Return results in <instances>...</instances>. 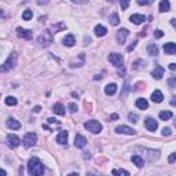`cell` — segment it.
I'll return each instance as SVG.
<instances>
[{
    "instance_id": "cell-40",
    "label": "cell",
    "mask_w": 176,
    "mask_h": 176,
    "mask_svg": "<svg viewBox=\"0 0 176 176\" xmlns=\"http://www.w3.org/2000/svg\"><path fill=\"white\" fill-rule=\"evenodd\" d=\"M47 121H48V124H59V121L57 118H54V117H50Z\"/></svg>"
},
{
    "instance_id": "cell-12",
    "label": "cell",
    "mask_w": 176,
    "mask_h": 176,
    "mask_svg": "<svg viewBox=\"0 0 176 176\" xmlns=\"http://www.w3.org/2000/svg\"><path fill=\"white\" fill-rule=\"evenodd\" d=\"M145 127L150 132H154V131H157V128H158V122L155 121L154 118H147L145 121Z\"/></svg>"
},
{
    "instance_id": "cell-53",
    "label": "cell",
    "mask_w": 176,
    "mask_h": 176,
    "mask_svg": "<svg viewBox=\"0 0 176 176\" xmlns=\"http://www.w3.org/2000/svg\"><path fill=\"white\" fill-rule=\"evenodd\" d=\"M175 127H176V120H175Z\"/></svg>"
},
{
    "instance_id": "cell-28",
    "label": "cell",
    "mask_w": 176,
    "mask_h": 176,
    "mask_svg": "<svg viewBox=\"0 0 176 176\" xmlns=\"http://www.w3.org/2000/svg\"><path fill=\"white\" fill-rule=\"evenodd\" d=\"M17 98H14V96H7L6 98V105H8V106H15L17 105Z\"/></svg>"
},
{
    "instance_id": "cell-7",
    "label": "cell",
    "mask_w": 176,
    "mask_h": 176,
    "mask_svg": "<svg viewBox=\"0 0 176 176\" xmlns=\"http://www.w3.org/2000/svg\"><path fill=\"white\" fill-rule=\"evenodd\" d=\"M7 145H8V147H18L19 145H21V139H19L17 135H13V134H10L7 136Z\"/></svg>"
},
{
    "instance_id": "cell-49",
    "label": "cell",
    "mask_w": 176,
    "mask_h": 176,
    "mask_svg": "<svg viewBox=\"0 0 176 176\" xmlns=\"http://www.w3.org/2000/svg\"><path fill=\"white\" fill-rule=\"evenodd\" d=\"M83 154H84L83 157L86 158V160H87V158H91V154H90V153H83Z\"/></svg>"
},
{
    "instance_id": "cell-44",
    "label": "cell",
    "mask_w": 176,
    "mask_h": 176,
    "mask_svg": "<svg viewBox=\"0 0 176 176\" xmlns=\"http://www.w3.org/2000/svg\"><path fill=\"white\" fill-rule=\"evenodd\" d=\"M73 3H78V4H84V3H87L88 0H72Z\"/></svg>"
},
{
    "instance_id": "cell-3",
    "label": "cell",
    "mask_w": 176,
    "mask_h": 176,
    "mask_svg": "<svg viewBox=\"0 0 176 176\" xmlns=\"http://www.w3.org/2000/svg\"><path fill=\"white\" fill-rule=\"evenodd\" d=\"M84 128L87 131L92 132V134H99L102 131V124L99 121H96V120H91V121L84 122Z\"/></svg>"
},
{
    "instance_id": "cell-31",
    "label": "cell",
    "mask_w": 176,
    "mask_h": 176,
    "mask_svg": "<svg viewBox=\"0 0 176 176\" xmlns=\"http://www.w3.org/2000/svg\"><path fill=\"white\" fill-rule=\"evenodd\" d=\"M111 174H113V175H125V176H128V175H130V172L125 171V169H113Z\"/></svg>"
},
{
    "instance_id": "cell-26",
    "label": "cell",
    "mask_w": 176,
    "mask_h": 176,
    "mask_svg": "<svg viewBox=\"0 0 176 176\" xmlns=\"http://www.w3.org/2000/svg\"><path fill=\"white\" fill-rule=\"evenodd\" d=\"M147 51H149V54H150L151 57H157V55H158V48H157L155 44H149Z\"/></svg>"
},
{
    "instance_id": "cell-36",
    "label": "cell",
    "mask_w": 176,
    "mask_h": 176,
    "mask_svg": "<svg viewBox=\"0 0 176 176\" xmlns=\"http://www.w3.org/2000/svg\"><path fill=\"white\" fill-rule=\"evenodd\" d=\"M154 36L157 37V39H161V37L164 36V32H162V30H160V29H157V30L154 32Z\"/></svg>"
},
{
    "instance_id": "cell-29",
    "label": "cell",
    "mask_w": 176,
    "mask_h": 176,
    "mask_svg": "<svg viewBox=\"0 0 176 176\" xmlns=\"http://www.w3.org/2000/svg\"><path fill=\"white\" fill-rule=\"evenodd\" d=\"M32 17H33V13H32V10H25L22 14V19H25V21H29V19H32Z\"/></svg>"
},
{
    "instance_id": "cell-52",
    "label": "cell",
    "mask_w": 176,
    "mask_h": 176,
    "mask_svg": "<svg viewBox=\"0 0 176 176\" xmlns=\"http://www.w3.org/2000/svg\"><path fill=\"white\" fill-rule=\"evenodd\" d=\"M29 2V0H23V3H28Z\"/></svg>"
},
{
    "instance_id": "cell-5",
    "label": "cell",
    "mask_w": 176,
    "mask_h": 176,
    "mask_svg": "<svg viewBox=\"0 0 176 176\" xmlns=\"http://www.w3.org/2000/svg\"><path fill=\"white\" fill-rule=\"evenodd\" d=\"M37 142V135L34 134V132H28V134L23 136V145L26 146V147H32V146H34Z\"/></svg>"
},
{
    "instance_id": "cell-30",
    "label": "cell",
    "mask_w": 176,
    "mask_h": 176,
    "mask_svg": "<svg viewBox=\"0 0 176 176\" xmlns=\"http://www.w3.org/2000/svg\"><path fill=\"white\" fill-rule=\"evenodd\" d=\"M171 117H172V113H171V111H161V113H160V118L161 120H169V118H171Z\"/></svg>"
},
{
    "instance_id": "cell-46",
    "label": "cell",
    "mask_w": 176,
    "mask_h": 176,
    "mask_svg": "<svg viewBox=\"0 0 176 176\" xmlns=\"http://www.w3.org/2000/svg\"><path fill=\"white\" fill-rule=\"evenodd\" d=\"M169 70H176V63H171L169 65Z\"/></svg>"
},
{
    "instance_id": "cell-54",
    "label": "cell",
    "mask_w": 176,
    "mask_h": 176,
    "mask_svg": "<svg viewBox=\"0 0 176 176\" xmlns=\"http://www.w3.org/2000/svg\"><path fill=\"white\" fill-rule=\"evenodd\" d=\"M109 2H113V0H109Z\"/></svg>"
},
{
    "instance_id": "cell-17",
    "label": "cell",
    "mask_w": 176,
    "mask_h": 176,
    "mask_svg": "<svg viewBox=\"0 0 176 176\" xmlns=\"http://www.w3.org/2000/svg\"><path fill=\"white\" fill-rule=\"evenodd\" d=\"M63 44L67 47H73L76 44V39H74V36H73L72 33H69V34H66L65 37H63Z\"/></svg>"
},
{
    "instance_id": "cell-13",
    "label": "cell",
    "mask_w": 176,
    "mask_h": 176,
    "mask_svg": "<svg viewBox=\"0 0 176 176\" xmlns=\"http://www.w3.org/2000/svg\"><path fill=\"white\" fill-rule=\"evenodd\" d=\"M164 51L168 55L176 54V43H165L164 44Z\"/></svg>"
},
{
    "instance_id": "cell-45",
    "label": "cell",
    "mask_w": 176,
    "mask_h": 176,
    "mask_svg": "<svg viewBox=\"0 0 176 176\" xmlns=\"http://www.w3.org/2000/svg\"><path fill=\"white\" fill-rule=\"evenodd\" d=\"M117 118H118V114H116V113L110 116V120H117Z\"/></svg>"
},
{
    "instance_id": "cell-8",
    "label": "cell",
    "mask_w": 176,
    "mask_h": 176,
    "mask_svg": "<svg viewBox=\"0 0 176 176\" xmlns=\"http://www.w3.org/2000/svg\"><path fill=\"white\" fill-rule=\"evenodd\" d=\"M116 132L117 134H124V135H135L136 131L131 127H127V125H118V127H116Z\"/></svg>"
},
{
    "instance_id": "cell-23",
    "label": "cell",
    "mask_w": 176,
    "mask_h": 176,
    "mask_svg": "<svg viewBox=\"0 0 176 176\" xmlns=\"http://www.w3.org/2000/svg\"><path fill=\"white\" fill-rule=\"evenodd\" d=\"M54 111L55 114H59V116H63L65 114V106H63L62 103H55L54 105Z\"/></svg>"
},
{
    "instance_id": "cell-39",
    "label": "cell",
    "mask_w": 176,
    "mask_h": 176,
    "mask_svg": "<svg viewBox=\"0 0 176 176\" xmlns=\"http://www.w3.org/2000/svg\"><path fill=\"white\" fill-rule=\"evenodd\" d=\"M150 2H151V0H138V4H140V6H147V4H150Z\"/></svg>"
},
{
    "instance_id": "cell-21",
    "label": "cell",
    "mask_w": 176,
    "mask_h": 176,
    "mask_svg": "<svg viewBox=\"0 0 176 176\" xmlns=\"http://www.w3.org/2000/svg\"><path fill=\"white\" fill-rule=\"evenodd\" d=\"M106 33H107V29L105 28L103 25H96L95 26V34L98 37H103Z\"/></svg>"
},
{
    "instance_id": "cell-32",
    "label": "cell",
    "mask_w": 176,
    "mask_h": 176,
    "mask_svg": "<svg viewBox=\"0 0 176 176\" xmlns=\"http://www.w3.org/2000/svg\"><path fill=\"white\" fill-rule=\"evenodd\" d=\"M131 0H120V6H121V10H127L128 6H130Z\"/></svg>"
},
{
    "instance_id": "cell-10",
    "label": "cell",
    "mask_w": 176,
    "mask_h": 176,
    "mask_svg": "<svg viewBox=\"0 0 176 176\" xmlns=\"http://www.w3.org/2000/svg\"><path fill=\"white\" fill-rule=\"evenodd\" d=\"M127 37H128V29L121 28L118 32H117V42H118V44H124L125 40H127Z\"/></svg>"
},
{
    "instance_id": "cell-27",
    "label": "cell",
    "mask_w": 176,
    "mask_h": 176,
    "mask_svg": "<svg viewBox=\"0 0 176 176\" xmlns=\"http://www.w3.org/2000/svg\"><path fill=\"white\" fill-rule=\"evenodd\" d=\"M110 23L113 26H117L120 23V17H118V14L117 13H113L111 14V17H110Z\"/></svg>"
},
{
    "instance_id": "cell-43",
    "label": "cell",
    "mask_w": 176,
    "mask_h": 176,
    "mask_svg": "<svg viewBox=\"0 0 176 176\" xmlns=\"http://www.w3.org/2000/svg\"><path fill=\"white\" fill-rule=\"evenodd\" d=\"M36 3H37V4H40V6H43V4H47L48 0H36Z\"/></svg>"
},
{
    "instance_id": "cell-24",
    "label": "cell",
    "mask_w": 176,
    "mask_h": 176,
    "mask_svg": "<svg viewBox=\"0 0 176 176\" xmlns=\"http://www.w3.org/2000/svg\"><path fill=\"white\" fill-rule=\"evenodd\" d=\"M136 107H138V109H140V110L147 109V107H149L147 101H146V99H143V98L138 99V101H136Z\"/></svg>"
},
{
    "instance_id": "cell-2",
    "label": "cell",
    "mask_w": 176,
    "mask_h": 176,
    "mask_svg": "<svg viewBox=\"0 0 176 176\" xmlns=\"http://www.w3.org/2000/svg\"><path fill=\"white\" fill-rule=\"evenodd\" d=\"M39 44L43 47H48L50 44H52V42H54V37H52V33L50 30H44L42 34L39 36Z\"/></svg>"
},
{
    "instance_id": "cell-6",
    "label": "cell",
    "mask_w": 176,
    "mask_h": 176,
    "mask_svg": "<svg viewBox=\"0 0 176 176\" xmlns=\"http://www.w3.org/2000/svg\"><path fill=\"white\" fill-rule=\"evenodd\" d=\"M109 61H110V63L113 66H116V67H120V66H122V57L120 54H117V52H111V54L109 55Z\"/></svg>"
},
{
    "instance_id": "cell-14",
    "label": "cell",
    "mask_w": 176,
    "mask_h": 176,
    "mask_svg": "<svg viewBox=\"0 0 176 176\" xmlns=\"http://www.w3.org/2000/svg\"><path fill=\"white\" fill-rule=\"evenodd\" d=\"M130 21L134 22L135 25H140L146 21V17L145 15H140V14H134V15L130 17Z\"/></svg>"
},
{
    "instance_id": "cell-19",
    "label": "cell",
    "mask_w": 176,
    "mask_h": 176,
    "mask_svg": "<svg viewBox=\"0 0 176 176\" xmlns=\"http://www.w3.org/2000/svg\"><path fill=\"white\" fill-rule=\"evenodd\" d=\"M131 160H132V162L138 166V168H142V166L145 165V160H143V157H140V155H138V154L132 155Z\"/></svg>"
},
{
    "instance_id": "cell-22",
    "label": "cell",
    "mask_w": 176,
    "mask_h": 176,
    "mask_svg": "<svg viewBox=\"0 0 176 176\" xmlns=\"http://www.w3.org/2000/svg\"><path fill=\"white\" fill-rule=\"evenodd\" d=\"M117 91V84L111 83V84H107L106 87H105V92H106V95H114Z\"/></svg>"
},
{
    "instance_id": "cell-15",
    "label": "cell",
    "mask_w": 176,
    "mask_h": 176,
    "mask_svg": "<svg viewBox=\"0 0 176 176\" xmlns=\"http://www.w3.org/2000/svg\"><path fill=\"white\" fill-rule=\"evenodd\" d=\"M151 76L155 78V80H160V78H162V76H164V67L162 66H155L154 67V70L151 72Z\"/></svg>"
},
{
    "instance_id": "cell-4",
    "label": "cell",
    "mask_w": 176,
    "mask_h": 176,
    "mask_svg": "<svg viewBox=\"0 0 176 176\" xmlns=\"http://www.w3.org/2000/svg\"><path fill=\"white\" fill-rule=\"evenodd\" d=\"M17 58H18V55H17L15 52H13V54L7 58V61L2 65V72H7V70L13 69V67L15 66V63H17Z\"/></svg>"
},
{
    "instance_id": "cell-18",
    "label": "cell",
    "mask_w": 176,
    "mask_h": 176,
    "mask_svg": "<svg viewBox=\"0 0 176 176\" xmlns=\"http://www.w3.org/2000/svg\"><path fill=\"white\" fill-rule=\"evenodd\" d=\"M67 138H69V134H67L66 131H61L59 135L57 136V142L59 143V145H65L67 142Z\"/></svg>"
},
{
    "instance_id": "cell-20",
    "label": "cell",
    "mask_w": 176,
    "mask_h": 176,
    "mask_svg": "<svg viewBox=\"0 0 176 176\" xmlns=\"http://www.w3.org/2000/svg\"><path fill=\"white\" fill-rule=\"evenodd\" d=\"M7 127L10 128V130H19V128H21V124H19V121H17L15 118H8L7 120Z\"/></svg>"
},
{
    "instance_id": "cell-35",
    "label": "cell",
    "mask_w": 176,
    "mask_h": 176,
    "mask_svg": "<svg viewBox=\"0 0 176 176\" xmlns=\"http://www.w3.org/2000/svg\"><path fill=\"white\" fill-rule=\"evenodd\" d=\"M168 86H169V87H175V86H176V77H175V76H171V77H169Z\"/></svg>"
},
{
    "instance_id": "cell-33",
    "label": "cell",
    "mask_w": 176,
    "mask_h": 176,
    "mask_svg": "<svg viewBox=\"0 0 176 176\" xmlns=\"http://www.w3.org/2000/svg\"><path fill=\"white\" fill-rule=\"evenodd\" d=\"M67 109H69L70 113H76V111H77V105L76 103H69L67 105Z\"/></svg>"
},
{
    "instance_id": "cell-11",
    "label": "cell",
    "mask_w": 176,
    "mask_h": 176,
    "mask_svg": "<svg viewBox=\"0 0 176 176\" xmlns=\"http://www.w3.org/2000/svg\"><path fill=\"white\" fill-rule=\"evenodd\" d=\"M74 145H76V147H78V149L86 147V145H87V139L83 136V135L77 134V135H76V138H74Z\"/></svg>"
},
{
    "instance_id": "cell-47",
    "label": "cell",
    "mask_w": 176,
    "mask_h": 176,
    "mask_svg": "<svg viewBox=\"0 0 176 176\" xmlns=\"http://www.w3.org/2000/svg\"><path fill=\"white\" fill-rule=\"evenodd\" d=\"M171 105H172V106H176V98H172L171 99Z\"/></svg>"
},
{
    "instance_id": "cell-37",
    "label": "cell",
    "mask_w": 176,
    "mask_h": 176,
    "mask_svg": "<svg viewBox=\"0 0 176 176\" xmlns=\"http://www.w3.org/2000/svg\"><path fill=\"white\" fill-rule=\"evenodd\" d=\"M128 118H130L132 122H138V116H136V114H132V113H130V116H128Z\"/></svg>"
},
{
    "instance_id": "cell-34",
    "label": "cell",
    "mask_w": 176,
    "mask_h": 176,
    "mask_svg": "<svg viewBox=\"0 0 176 176\" xmlns=\"http://www.w3.org/2000/svg\"><path fill=\"white\" fill-rule=\"evenodd\" d=\"M140 65H145V62H143L142 59H139V61H135V62L132 63V67H134V69H139Z\"/></svg>"
},
{
    "instance_id": "cell-48",
    "label": "cell",
    "mask_w": 176,
    "mask_h": 176,
    "mask_svg": "<svg viewBox=\"0 0 176 176\" xmlns=\"http://www.w3.org/2000/svg\"><path fill=\"white\" fill-rule=\"evenodd\" d=\"M40 110H42V107H40V106H36V107H34V110H33V111H34V113H39Z\"/></svg>"
},
{
    "instance_id": "cell-25",
    "label": "cell",
    "mask_w": 176,
    "mask_h": 176,
    "mask_svg": "<svg viewBox=\"0 0 176 176\" xmlns=\"http://www.w3.org/2000/svg\"><path fill=\"white\" fill-rule=\"evenodd\" d=\"M160 11L161 13H166V11H169V8H171V4H169L168 0H162V2L160 3Z\"/></svg>"
},
{
    "instance_id": "cell-1",
    "label": "cell",
    "mask_w": 176,
    "mask_h": 176,
    "mask_svg": "<svg viewBox=\"0 0 176 176\" xmlns=\"http://www.w3.org/2000/svg\"><path fill=\"white\" fill-rule=\"evenodd\" d=\"M28 172L32 176H40L44 174V165L37 157H32L28 161Z\"/></svg>"
},
{
    "instance_id": "cell-16",
    "label": "cell",
    "mask_w": 176,
    "mask_h": 176,
    "mask_svg": "<svg viewBox=\"0 0 176 176\" xmlns=\"http://www.w3.org/2000/svg\"><path fill=\"white\" fill-rule=\"evenodd\" d=\"M162 99H164V95H162V92H161L160 90H155L154 92L151 94V101H153L154 103H161Z\"/></svg>"
},
{
    "instance_id": "cell-38",
    "label": "cell",
    "mask_w": 176,
    "mask_h": 176,
    "mask_svg": "<svg viewBox=\"0 0 176 176\" xmlns=\"http://www.w3.org/2000/svg\"><path fill=\"white\" fill-rule=\"evenodd\" d=\"M168 161H169V162H175V161H176V151H175V153H172L171 155H169V157H168Z\"/></svg>"
},
{
    "instance_id": "cell-51",
    "label": "cell",
    "mask_w": 176,
    "mask_h": 176,
    "mask_svg": "<svg viewBox=\"0 0 176 176\" xmlns=\"http://www.w3.org/2000/svg\"><path fill=\"white\" fill-rule=\"evenodd\" d=\"M101 78H102V76H101V74H96L95 77H94V80H96V81H98V80H101Z\"/></svg>"
},
{
    "instance_id": "cell-9",
    "label": "cell",
    "mask_w": 176,
    "mask_h": 176,
    "mask_svg": "<svg viewBox=\"0 0 176 176\" xmlns=\"http://www.w3.org/2000/svg\"><path fill=\"white\" fill-rule=\"evenodd\" d=\"M17 34H18V37L29 40V39H32V36H33V32L28 30V29H23V28H17Z\"/></svg>"
},
{
    "instance_id": "cell-50",
    "label": "cell",
    "mask_w": 176,
    "mask_h": 176,
    "mask_svg": "<svg viewBox=\"0 0 176 176\" xmlns=\"http://www.w3.org/2000/svg\"><path fill=\"white\" fill-rule=\"evenodd\" d=\"M171 23H172V26H174V28L176 29V19L174 18V19H171Z\"/></svg>"
},
{
    "instance_id": "cell-42",
    "label": "cell",
    "mask_w": 176,
    "mask_h": 176,
    "mask_svg": "<svg viewBox=\"0 0 176 176\" xmlns=\"http://www.w3.org/2000/svg\"><path fill=\"white\" fill-rule=\"evenodd\" d=\"M136 44H138L136 42H134V43H132L131 46H130V47H128V48H127V51H128V52H131L132 50H135V47H136Z\"/></svg>"
},
{
    "instance_id": "cell-41",
    "label": "cell",
    "mask_w": 176,
    "mask_h": 176,
    "mask_svg": "<svg viewBox=\"0 0 176 176\" xmlns=\"http://www.w3.org/2000/svg\"><path fill=\"white\" fill-rule=\"evenodd\" d=\"M162 135H164V136H169V135H171V130H169L168 127L164 128V130H162Z\"/></svg>"
}]
</instances>
